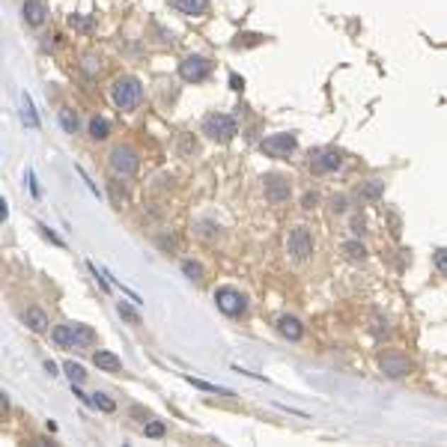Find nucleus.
<instances>
[{"mask_svg": "<svg viewBox=\"0 0 447 447\" xmlns=\"http://www.w3.org/2000/svg\"><path fill=\"white\" fill-rule=\"evenodd\" d=\"M111 98L120 111H137L143 105V84L135 75H120L111 86Z\"/></svg>", "mask_w": 447, "mask_h": 447, "instance_id": "1", "label": "nucleus"}, {"mask_svg": "<svg viewBox=\"0 0 447 447\" xmlns=\"http://www.w3.org/2000/svg\"><path fill=\"white\" fill-rule=\"evenodd\" d=\"M203 135L209 137V140H215V143H230L236 135H239V125H236V120L230 117V113H206L203 117Z\"/></svg>", "mask_w": 447, "mask_h": 447, "instance_id": "2", "label": "nucleus"}, {"mask_svg": "<svg viewBox=\"0 0 447 447\" xmlns=\"http://www.w3.org/2000/svg\"><path fill=\"white\" fill-rule=\"evenodd\" d=\"M108 164H111V173L113 176H120V179H132L135 173H137V167H140V155H137V149L135 147H113V152H111V158H108Z\"/></svg>", "mask_w": 447, "mask_h": 447, "instance_id": "3", "label": "nucleus"}, {"mask_svg": "<svg viewBox=\"0 0 447 447\" xmlns=\"http://www.w3.org/2000/svg\"><path fill=\"white\" fill-rule=\"evenodd\" d=\"M286 254H290L295 263H305L313 256V236L305 224H298L290 230V239H286Z\"/></svg>", "mask_w": 447, "mask_h": 447, "instance_id": "4", "label": "nucleus"}, {"mask_svg": "<svg viewBox=\"0 0 447 447\" xmlns=\"http://www.w3.org/2000/svg\"><path fill=\"white\" fill-rule=\"evenodd\" d=\"M179 75H182V81H188V84L206 81L212 75V60H209V57H203V54H188L179 63Z\"/></svg>", "mask_w": 447, "mask_h": 447, "instance_id": "5", "label": "nucleus"}, {"mask_svg": "<svg viewBox=\"0 0 447 447\" xmlns=\"http://www.w3.org/2000/svg\"><path fill=\"white\" fill-rule=\"evenodd\" d=\"M215 305H218V310L227 316L248 313V298H244L236 286H221V290H215Z\"/></svg>", "mask_w": 447, "mask_h": 447, "instance_id": "6", "label": "nucleus"}, {"mask_svg": "<svg viewBox=\"0 0 447 447\" xmlns=\"http://www.w3.org/2000/svg\"><path fill=\"white\" fill-rule=\"evenodd\" d=\"M263 191H266V200L268 203H286L293 194V185H290V176H283V173H266L263 176Z\"/></svg>", "mask_w": 447, "mask_h": 447, "instance_id": "7", "label": "nucleus"}, {"mask_svg": "<svg viewBox=\"0 0 447 447\" xmlns=\"http://www.w3.org/2000/svg\"><path fill=\"white\" fill-rule=\"evenodd\" d=\"M298 147V137L293 132H281V135H268L263 143H259V149H263L268 158H290Z\"/></svg>", "mask_w": 447, "mask_h": 447, "instance_id": "8", "label": "nucleus"}, {"mask_svg": "<svg viewBox=\"0 0 447 447\" xmlns=\"http://www.w3.org/2000/svg\"><path fill=\"white\" fill-rule=\"evenodd\" d=\"M379 370L387 379H402L412 373V361L402 352H382L379 355Z\"/></svg>", "mask_w": 447, "mask_h": 447, "instance_id": "9", "label": "nucleus"}, {"mask_svg": "<svg viewBox=\"0 0 447 447\" xmlns=\"http://www.w3.org/2000/svg\"><path fill=\"white\" fill-rule=\"evenodd\" d=\"M343 167V152L340 149H316L310 152V170L325 176V173H334Z\"/></svg>", "mask_w": 447, "mask_h": 447, "instance_id": "10", "label": "nucleus"}, {"mask_svg": "<svg viewBox=\"0 0 447 447\" xmlns=\"http://www.w3.org/2000/svg\"><path fill=\"white\" fill-rule=\"evenodd\" d=\"M21 16H24V24H27V27H42V24H45V18H48L45 0H24Z\"/></svg>", "mask_w": 447, "mask_h": 447, "instance_id": "11", "label": "nucleus"}, {"mask_svg": "<svg viewBox=\"0 0 447 447\" xmlns=\"http://www.w3.org/2000/svg\"><path fill=\"white\" fill-rule=\"evenodd\" d=\"M96 346V331L90 328V325H81V322H75L72 325V349H93Z\"/></svg>", "mask_w": 447, "mask_h": 447, "instance_id": "12", "label": "nucleus"}, {"mask_svg": "<svg viewBox=\"0 0 447 447\" xmlns=\"http://www.w3.org/2000/svg\"><path fill=\"white\" fill-rule=\"evenodd\" d=\"M173 9H179L188 18H203L209 12V0H170Z\"/></svg>", "mask_w": 447, "mask_h": 447, "instance_id": "13", "label": "nucleus"}, {"mask_svg": "<svg viewBox=\"0 0 447 447\" xmlns=\"http://www.w3.org/2000/svg\"><path fill=\"white\" fill-rule=\"evenodd\" d=\"M278 331H281L286 340H293V343L305 337V325H301L298 316H290V313H283L281 319H278Z\"/></svg>", "mask_w": 447, "mask_h": 447, "instance_id": "14", "label": "nucleus"}, {"mask_svg": "<svg viewBox=\"0 0 447 447\" xmlns=\"http://www.w3.org/2000/svg\"><path fill=\"white\" fill-rule=\"evenodd\" d=\"M93 364L98 367V370H105V373H120L123 370V361L113 352H108V349H98L96 355H93Z\"/></svg>", "mask_w": 447, "mask_h": 447, "instance_id": "15", "label": "nucleus"}, {"mask_svg": "<svg viewBox=\"0 0 447 447\" xmlns=\"http://www.w3.org/2000/svg\"><path fill=\"white\" fill-rule=\"evenodd\" d=\"M24 322H27V328L33 331V334H45L48 331V316H45V310H39V307H30L24 313Z\"/></svg>", "mask_w": 447, "mask_h": 447, "instance_id": "16", "label": "nucleus"}, {"mask_svg": "<svg viewBox=\"0 0 447 447\" xmlns=\"http://www.w3.org/2000/svg\"><path fill=\"white\" fill-rule=\"evenodd\" d=\"M86 132H90L93 140H108L111 137V123L105 117H93L90 123H86Z\"/></svg>", "mask_w": 447, "mask_h": 447, "instance_id": "17", "label": "nucleus"}, {"mask_svg": "<svg viewBox=\"0 0 447 447\" xmlns=\"http://www.w3.org/2000/svg\"><path fill=\"white\" fill-rule=\"evenodd\" d=\"M60 125H63V132L66 135H78V128H81V120H78V113L72 111V108H60Z\"/></svg>", "mask_w": 447, "mask_h": 447, "instance_id": "18", "label": "nucleus"}, {"mask_svg": "<svg viewBox=\"0 0 447 447\" xmlns=\"http://www.w3.org/2000/svg\"><path fill=\"white\" fill-rule=\"evenodd\" d=\"M343 254H346V259H352V263H364V259H367V248L358 239L355 242H346L343 244Z\"/></svg>", "mask_w": 447, "mask_h": 447, "instance_id": "19", "label": "nucleus"}, {"mask_svg": "<svg viewBox=\"0 0 447 447\" xmlns=\"http://www.w3.org/2000/svg\"><path fill=\"white\" fill-rule=\"evenodd\" d=\"M194 230H197V236H200V239H206V242H212V239H218V236H221V227H218V224H212V221H197Z\"/></svg>", "mask_w": 447, "mask_h": 447, "instance_id": "20", "label": "nucleus"}, {"mask_svg": "<svg viewBox=\"0 0 447 447\" xmlns=\"http://www.w3.org/2000/svg\"><path fill=\"white\" fill-rule=\"evenodd\" d=\"M382 194H385V182H382V179L364 182V188H361V197H364V200H379Z\"/></svg>", "mask_w": 447, "mask_h": 447, "instance_id": "21", "label": "nucleus"}, {"mask_svg": "<svg viewBox=\"0 0 447 447\" xmlns=\"http://www.w3.org/2000/svg\"><path fill=\"white\" fill-rule=\"evenodd\" d=\"M51 337H54V343L60 346V349H72V325H57Z\"/></svg>", "mask_w": 447, "mask_h": 447, "instance_id": "22", "label": "nucleus"}, {"mask_svg": "<svg viewBox=\"0 0 447 447\" xmlns=\"http://www.w3.org/2000/svg\"><path fill=\"white\" fill-rule=\"evenodd\" d=\"M182 271H185V278H191V281H203V266L194 263V259H182Z\"/></svg>", "mask_w": 447, "mask_h": 447, "instance_id": "23", "label": "nucleus"}, {"mask_svg": "<svg viewBox=\"0 0 447 447\" xmlns=\"http://www.w3.org/2000/svg\"><path fill=\"white\" fill-rule=\"evenodd\" d=\"M117 313L123 316V319L128 322V325H140V313L132 307V305H125V301H120V307H117Z\"/></svg>", "mask_w": 447, "mask_h": 447, "instance_id": "24", "label": "nucleus"}, {"mask_svg": "<svg viewBox=\"0 0 447 447\" xmlns=\"http://www.w3.org/2000/svg\"><path fill=\"white\" fill-rule=\"evenodd\" d=\"M90 402H93L96 409H102V412H117V402H113L108 394H93Z\"/></svg>", "mask_w": 447, "mask_h": 447, "instance_id": "25", "label": "nucleus"}, {"mask_svg": "<svg viewBox=\"0 0 447 447\" xmlns=\"http://www.w3.org/2000/svg\"><path fill=\"white\" fill-rule=\"evenodd\" d=\"M185 382H191L194 387H200V391H212V394H224V397H233L230 391H224V387H218V385H209V382H200V379H194V376H185Z\"/></svg>", "mask_w": 447, "mask_h": 447, "instance_id": "26", "label": "nucleus"}, {"mask_svg": "<svg viewBox=\"0 0 447 447\" xmlns=\"http://www.w3.org/2000/svg\"><path fill=\"white\" fill-rule=\"evenodd\" d=\"M63 370L69 373V379H72V385H84V379H86V373H84V367H78V364H72V361H66V364H63Z\"/></svg>", "mask_w": 447, "mask_h": 447, "instance_id": "27", "label": "nucleus"}, {"mask_svg": "<svg viewBox=\"0 0 447 447\" xmlns=\"http://www.w3.org/2000/svg\"><path fill=\"white\" fill-rule=\"evenodd\" d=\"M21 117H24V123L30 125V128H39V117H36V111H33V105H30V98H24V111H21Z\"/></svg>", "mask_w": 447, "mask_h": 447, "instance_id": "28", "label": "nucleus"}, {"mask_svg": "<svg viewBox=\"0 0 447 447\" xmlns=\"http://www.w3.org/2000/svg\"><path fill=\"white\" fill-rule=\"evenodd\" d=\"M346 209H349V197H346V194H334V197H331V212H334V215H346Z\"/></svg>", "mask_w": 447, "mask_h": 447, "instance_id": "29", "label": "nucleus"}, {"mask_svg": "<svg viewBox=\"0 0 447 447\" xmlns=\"http://www.w3.org/2000/svg\"><path fill=\"white\" fill-rule=\"evenodd\" d=\"M69 24L75 27V30H81V33H90L93 30V18H86V16H72Z\"/></svg>", "mask_w": 447, "mask_h": 447, "instance_id": "30", "label": "nucleus"}, {"mask_svg": "<svg viewBox=\"0 0 447 447\" xmlns=\"http://www.w3.org/2000/svg\"><path fill=\"white\" fill-rule=\"evenodd\" d=\"M98 69H102V60H98V57H93V54H86V57H84V72H86V75H96Z\"/></svg>", "mask_w": 447, "mask_h": 447, "instance_id": "31", "label": "nucleus"}, {"mask_svg": "<svg viewBox=\"0 0 447 447\" xmlns=\"http://www.w3.org/2000/svg\"><path fill=\"white\" fill-rule=\"evenodd\" d=\"M143 432H147L149 438H162L164 432H167V426H164V424H158V421H152V424H147V426H143Z\"/></svg>", "mask_w": 447, "mask_h": 447, "instance_id": "32", "label": "nucleus"}, {"mask_svg": "<svg viewBox=\"0 0 447 447\" xmlns=\"http://www.w3.org/2000/svg\"><path fill=\"white\" fill-rule=\"evenodd\" d=\"M436 268H438V271H441V275L447 278V248L436 251Z\"/></svg>", "mask_w": 447, "mask_h": 447, "instance_id": "33", "label": "nucleus"}, {"mask_svg": "<svg viewBox=\"0 0 447 447\" xmlns=\"http://www.w3.org/2000/svg\"><path fill=\"white\" fill-rule=\"evenodd\" d=\"M352 233L355 236H367V221L358 215V218H352Z\"/></svg>", "mask_w": 447, "mask_h": 447, "instance_id": "34", "label": "nucleus"}, {"mask_svg": "<svg viewBox=\"0 0 447 447\" xmlns=\"http://www.w3.org/2000/svg\"><path fill=\"white\" fill-rule=\"evenodd\" d=\"M158 248L173 254V251H176V239H173V236H162V239H158Z\"/></svg>", "mask_w": 447, "mask_h": 447, "instance_id": "35", "label": "nucleus"}, {"mask_svg": "<svg viewBox=\"0 0 447 447\" xmlns=\"http://www.w3.org/2000/svg\"><path fill=\"white\" fill-rule=\"evenodd\" d=\"M316 203H319V194H316V191H307L305 197H301V206H305V209H313Z\"/></svg>", "mask_w": 447, "mask_h": 447, "instance_id": "36", "label": "nucleus"}, {"mask_svg": "<svg viewBox=\"0 0 447 447\" xmlns=\"http://www.w3.org/2000/svg\"><path fill=\"white\" fill-rule=\"evenodd\" d=\"M39 230H42V236H45V239H51V242L57 244V248H66V244H63V239H60V236H54V233H51V230H48L45 224H39Z\"/></svg>", "mask_w": 447, "mask_h": 447, "instance_id": "37", "label": "nucleus"}, {"mask_svg": "<svg viewBox=\"0 0 447 447\" xmlns=\"http://www.w3.org/2000/svg\"><path fill=\"white\" fill-rule=\"evenodd\" d=\"M197 152V143H191V137H182V155Z\"/></svg>", "mask_w": 447, "mask_h": 447, "instance_id": "38", "label": "nucleus"}, {"mask_svg": "<svg viewBox=\"0 0 447 447\" xmlns=\"http://www.w3.org/2000/svg\"><path fill=\"white\" fill-rule=\"evenodd\" d=\"M230 84H233V90H242V86H244V81L239 75H230Z\"/></svg>", "mask_w": 447, "mask_h": 447, "instance_id": "39", "label": "nucleus"}, {"mask_svg": "<svg viewBox=\"0 0 447 447\" xmlns=\"http://www.w3.org/2000/svg\"><path fill=\"white\" fill-rule=\"evenodd\" d=\"M6 215H9V209H6V200H0V218L6 221Z\"/></svg>", "mask_w": 447, "mask_h": 447, "instance_id": "40", "label": "nucleus"}]
</instances>
